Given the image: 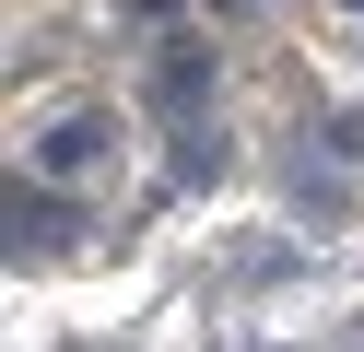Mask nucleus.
Segmentation results:
<instances>
[{
  "label": "nucleus",
  "mask_w": 364,
  "mask_h": 352,
  "mask_svg": "<svg viewBox=\"0 0 364 352\" xmlns=\"http://www.w3.org/2000/svg\"><path fill=\"white\" fill-rule=\"evenodd\" d=\"M106 153H118V117H106V106H71V117H48V129H36V176H48V188L95 176Z\"/></svg>",
  "instance_id": "1"
},
{
  "label": "nucleus",
  "mask_w": 364,
  "mask_h": 352,
  "mask_svg": "<svg viewBox=\"0 0 364 352\" xmlns=\"http://www.w3.org/2000/svg\"><path fill=\"white\" fill-rule=\"evenodd\" d=\"M0 223H12V258H24V247L48 258V247H71V235H82V223H71V200H59L48 176H12V200H0Z\"/></svg>",
  "instance_id": "2"
},
{
  "label": "nucleus",
  "mask_w": 364,
  "mask_h": 352,
  "mask_svg": "<svg viewBox=\"0 0 364 352\" xmlns=\"http://www.w3.org/2000/svg\"><path fill=\"white\" fill-rule=\"evenodd\" d=\"M200 82H212V59H200L188 36H165V59H153V106H176V117H188V106H200Z\"/></svg>",
  "instance_id": "3"
},
{
  "label": "nucleus",
  "mask_w": 364,
  "mask_h": 352,
  "mask_svg": "<svg viewBox=\"0 0 364 352\" xmlns=\"http://www.w3.org/2000/svg\"><path fill=\"white\" fill-rule=\"evenodd\" d=\"M353 12H364V0H353Z\"/></svg>",
  "instance_id": "4"
}]
</instances>
